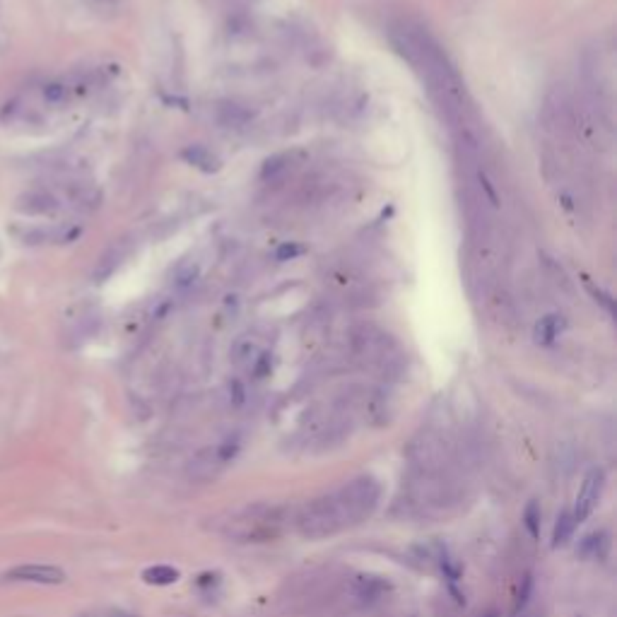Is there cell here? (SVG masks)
Returning a JSON list of instances; mask_svg holds the SVG:
<instances>
[{
    "label": "cell",
    "instance_id": "1",
    "mask_svg": "<svg viewBox=\"0 0 617 617\" xmlns=\"http://www.w3.org/2000/svg\"><path fill=\"white\" fill-rule=\"evenodd\" d=\"M391 41L400 56L410 60V65L422 75L427 89L434 102L446 111L454 126L465 128V89L461 78L456 75L454 65L449 63L446 54L439 49L434 39L422 27L398 25L391 30Z\"/></svg>",
    "mask_w": 617,
    "mask_h": 617
},
{
    "label": "cell",
    "instance_id": "2",
    "mask_svg": "<svg viewBox=\"0 0 617 617\" xmlns=\"http://www.w3.org/2000/svg\"><path fill=\"white\" fill-rule=\"evenodd\" d=\"M292 526V509L280 504H248L227 513L218 531L232 543H270Z\"/></svg>",
    "mask_w": 617,
    "mask_h": 617
},
{
    "label": "cell",
    "instance_id": "3",
    "mask_svg": "<svg viewBox=\"0 0 617 617\" xmlns=\"http://www.w3.org/2000/svg\"><path fill=\"white\" fill-rule=\"evenodd\" d=\"M292 526H294L296 535H301L306 540L331 538V535L347 528L333 492L314 497L301 504L299 509H294L292 511Z\"/></svg>",
    "mask_w": 617,
    "mask_h": 617
},
{
    "label": "cell",
    "instance_id": "4",
    "mask_svg": "<svg viewBox=\"0 0 617 617\" xmlns=\"http://www.w3.org/2000/svg\"><path fill=\"white\" fill-rule=\"evenodd\" d=\"M336 494L340 499L345 519L352 528V526L364 524L366 519L374 516L376 507L381 502V485L371 475H362V478H355L342 485V487H338Z\"/></svg>",
    "mask_w": 617,
    "mask_h": 617
},
{
    "label": "cell",
    "instance_id": "5",
    "mask_svg": "<svg viewBox=\"0 0 617 617\" xmlns=\"http://www.w3.org/2000/svg\"><path fill=\"white\" fill-rule=\"evenodd\" d=\"M603 489H605V470L603 468H591L586 475H583V482L577 492V504H574V519L577 524L586 521L596 507L601 504L603 497Z\"/></svg>",
    "mask_w": 617,
    "mask_h": 617
},
{
    "label": "cell",
    "instance_id": "6",
    "mask_svg": "<svg viewBox=\"0 0 617 617\" xmlns=\"http://www.w3.org/2000/svg\"><path fill=\"white\" fill-rule=\"evenodd\" d=\"M5 581H22V583H41V586H58L65 581V572L54 564H20L3 574Z\"/></svg>",
    "mask_w": 617,
    "mask_h": 617
},
{
    "label": "cell",
    "instance_id": "7",
    "mask_svg": "<svg viewBox=\"0 0 617 617\" xmlns=\"http://www.w3.org/2000/svg\"><path fill=\"white\" fill-rule=\"evenodd\" d=\"M15 208L20 210L22 215H30V218H46V215L58 213L60 202H58V198H56L51 191H46V188H30V191L17 196Z\"/></svg>",
    "mask_w": 617,
    "mask_h": 617
},
{
    "label": "cell",
    "instance_id": "8",
    "mask_svg": "<svg viewBox=\"0 0 617 617\" xmlns=\"http://www.w3.org/2000/svg\"><path fill=\"white\" fill-rule=\"evenodd\" d=\"M388 591H391V583L384 577H379V574H357L352 579V596L362 603L381 601Z\"/></svg>",
    "mask_w": 617,
    "mask_h": 617
},
{
    "label": "cell",
    "instance_id": "9",
    "mask_svg": "<svg viewBox=\"0 0 617 617\" xmlns=\"http://www.w3.org/2000/svg\"><path fill=\"white\" fill-rule=\"evenodd\" d=\"M65 198H68V202L75 210H82V213H92V210L99 208V202H102L99 188L87 181H70L65 186Z\"/></svg>",
    "mask_w": 617,
    "mask_h": 617
},
{
    "label": "cell",
    "instance_id": "10",
    "mask_svg": "<svg viewBox=\"0 0 617 617\" xmlns=\"http://www.w3.org/2000/svg\"><path fill=\"white\" fill-rule=\"evenodd\" d=\"M232 357L239 366H244V369H256L258 362L266 357V352H263V347L258 340H253V338H242V340L234 345Z\"/></svg>",
    "mask_w": 617,
    "mask_h": 617
},
{
    "label": "cell",
    "instance_id": "11",
    "mask_svg": "<svg viewBox=\"0 0 617 617\" xmlns=\"http://www.w3.org/2000/svg\"><path fill=\"white\" fill-rule=\"evenodd\" d=\"M564 328H567V321L559 314H548V316H543L535 323V340L540 345H552L564 333Z\"/></svg>",
    "mask_w": 617,
    "mask_h": 617
},
{
    "label": "cell",
    "instance_id": "12",
    "mask_svg": "<svg viewBox=\"0 0 617 617\" xmlns=\"http://www.w3.org/2000/svg\"><path fill=\"white\" fill-rule=\"evenodd\" d=\"M607 550H610V535L605 531H596V533H588L586 538L579 545V555L586 559H605Z\"/></svg>",
    "mask_w": 617,
    "mask_h": 617
},
{
    "label": "cell",
    "instance_id": "13",
    "mask_svg": "<svg viewBox=\"0 0 617 617\" xmlns=\"http://www.w3.org/2000/svg\"><path fill=\"white\" fill-rule=\"evenodd\" d=\"M140 577L150 586H172V583H176L181 579V574H178V569L169 567V564H154V567L143 569Z\"/></svg>",
    "mask_w": 617,
    "mask_h": 617
},
{
    "label": "cell",
    "instance_id": "14",
    "mask_svg": "<svg viewBox=\"0 0 617 617\" xmlns=\"http://www.w3.org/2000/svg\"><path fill=\"white\" fill-rule=\"evenodd\" d=\"M574 531H577V519L572 511H562L557 516V524L552 528V548H562L572 540Z\"/></svg>",
    "mask_w": 617,
    "mask_h": 617
},
{
    "label": "cell",
    "instance_id": "15",
    "mask_svg": "<svg viewBox=\"0 0 617 617\" xmlns=\"http://www.w3.org/2000/svg\"><path fill=\"white\" fill-rule=\"evenodd\" d=\"M41 94H44V102L49 106H60V104L68 102V97L73 94V89H70V82H65V80H51V82L44 84Z\"/></svg>",
    "mask_w": 617,
    "mask_h": 617
},
{
    "label": "cell",
    "instance_id": "16",
    "mask_svg": "<svg viewBox=\"0 0 617 617\" xmlns=\"http://www.w3.org/2000/svg\"><path fill=\"white\" fill-rule=\"evenodd\" d=\"M183 157H186L191 164H196V167L205 169V172H213V169H218V159H215V154L210 152V150L200 148V145H193V148L183 150Z\"/></svg>",
    "mask_w": 617,
    "mask_h": 617
},
{
    "label": "cell",
    "instance_id": "17",
    "mask_svg": "<svg viewBox=\"0 0 617 617\" xmlns=\"http://www.w3.org/2000/svg\"><path fill=\"white\" fill-rule=\"evenodd\" d=\"M15 237L27 246H41V244L51 242V229L49 227H25L15 229Z\"/></svg>",
    "mask_w": 617,
    "mask_h": 617
},
{
    "label": "cell",
    "instance_id": "18",
    "mask_svg": "<svg viewBox=\"0 0 617 617\" xmlns=\"http://www.w3.org/2000/svg\"><path fill=\"white\" fill-rule=\"evenodd\" d=\"M524 521H526L528 533L533 535V538H538V533H540V507L535 502H528V507H526V511H524Z\"/></svg>",
    "mask_w": 617,
    "mask_h": 617
},
{
    "label": "cell",
    "instance_id": "19",
    "mask_svg": "<svg viewBox=\"0 0 617 617\" xmlns=\"http://www.w3.org/2000/svg\"><path fill=\"white\" fill-rule=\"evenodd\" d=\"M22 114H25L22 99H10V102L3 106V111H0V121H3V124H15Z\"/></svg>",
    "mask_w": 617,
    "mask_h": 617
},
{
    "label": "cell",
    "instance_id": "20",
    "mask_svg": "<svg viewBox=\"0 0 617 617\" xmlns=\"http://www.w3.org/2000/svg\"><path fill=\"white\" fill-rule=\"evenodd\" d=\"M87 5L97 15H104V17H114L119 12V0H87Z\"/></svg>",
    "mask_w": 617,
    "mask_h": 617
},
{
    "label": "cell",
    "instance_id": "21",
    "mask_svg": "<svg viewBox=\"0 0 617 617\" xmlns=\"http://www.w3.org/2000/svg\"><path fill=\"white\" fill-rule=\"evenodd\" d=\"M531 588H533V579L526 577L524 579V591L519 593V601H516V607H513V612H519L526 607V603H528V596H531Z\"/></svg>",
    "mask_w": 617,
    "mask_h": 617
},
{
    "label": "cell",
    "instance_id": "22",
    "mask_svg": "<svg viewBox=\"0 0 617 617\" xmlns=\"http://www.w3.org/2000/svg\"><path fill=\"white\" fill-rule=\"evenodd\" d=\"M301 253V246H282L280 251H277V258L280 261H285V258H294Z\"/></svg>",
    "mask_w": 617,
    "mask_h": 617
}]
</instances>
